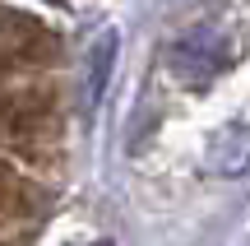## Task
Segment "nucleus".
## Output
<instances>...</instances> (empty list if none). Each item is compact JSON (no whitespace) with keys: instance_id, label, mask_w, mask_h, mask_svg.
Listing matches in <instances>:
<instances>
[{"instance_id":"obj_1","label":"nucleus","mask_w":250,"mask_h":246,"mask_svg":"<svg viewBox=\"0 0 250 246\" xmlns=\"http://www.w3.org/2000/svg\"><path fill=\"white\" fill-rule=\"evenodd\" d=\"M227 61H232V37H227L223 28H213V23H199V28H190V33H181L176 42H171V51H167L171 74H181L186 84L218 79V74L227 70Z\"/></svg>"},{"instance_id":"obj_2","label":"nucleus","mask_w":250,"mask_h":246,"mask_svg":"<svg viewBox=\"0 0 250 246\" xmlns=\"http://www.w3.org/2000/svg\"><path fill=\"white\" fill-rule=\"evenodd\" d=\"M116 28H107V33H98V42L88 46V56H83V74H88V102H102V93H107V79L111 70H116Z\"/></svg>"},{"instance_id":"obj_3","label":"nucleus","mask_w":250,"mask_h":246,"mask_svg":"<svg viewBox=\"0 0 250 246\" xmlns=\"http://www.w3.org/2000/svg\"><path fill=\"white\" fill-rule=\"evenodd\" d=\"M208 167H213V172H227V177L246 172L250 167V130H227V135H218L213 154H208Z\"/></svg>"}]
</instances>
